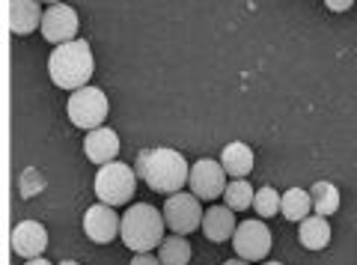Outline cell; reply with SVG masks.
Here are the masks:
<instances>
[{"label":"cell","instance_id":"4fadbf2b","mask_svg":"<svg viewBox=\"0 0 357 265\" xmlns=\"http://www.w3.org/2000/svg\"><path fill=\"white\" fill-rule=\"evenodd\" d=\"M42 15L39 0H9V30L15 36H30L36 27H42Z\"/></svg>","mask_w":357,"mask_h":265},{"label":"cell","instance_id":"ac0fdd59","mask_svg":"<svg viewBox=\"0 0 357 265\" xmlns=\"http://www.w3.org/2000/svg\"><path fill=\"white\" fill-rule=\"evenodd\" d=\"M310 197H312V212L321 218H331L340 209V188L331 182H312Z\"/></svg>","mask_w":357,"mask_h":265},{"label":"cell","instance_id":"7a4b0ae2","mask_svg":"<svg viewBox=\"0 0 357 265\" xmlns=\"http://www.w3.org/2000/svg\"><path fill=\"white\" fill-rule=\"evenodd\" d=\"M164 229H167L164 212H158V209L149 206V203H137V206H128V212L122 215L119 236L126 241L128 250L149 253L155 248H161Z\"/></svg>","mask_w":357,"mask_h":265},{"label":"cell","instance_id":"8fae6325","mask_svg":"<svg viewBox=\"0 0 357 265\" xmlns=\"http://www.w3.org/2000/svg\"><path fill=\"white\" fill-rule=\"evenodd\" d=\"M48 248V229L39 220H21L13 229V250L24 259H36Z\"/></svg>","mask_w":357,"mask_h":265},{"label":"cell","instance_id":"484cf974","mask_svg":"<svg viewBox=\"0 0 357 265\" xmlns=\"http://www.w3.org/2000/svg\"><path fill=\"white\" fill-rule=\"evenodd\" d=\"M223 265H250V262H248V259H241V257H238V259H227V262H223Z\"/></svg>","mask_w":357,"mask_h":265},{"label":"cell","instance_id":"6da1fadb","mask_svg":"<svg viewBox=\"0 0 357 265\" xmlns=\"http://www.w3.org/2000/svg\"><path fill=\"white\" fill-rule=\"evenodd\" d=\"M96 72V60L93 51L84 39H72L63 45H54L51 57H48V75L60 90H81Z\"/></svg>","mask_w":357,"mask_h":265},{"label":"cell","instance_id":"7402d4cb","mask_svg":"<svg viewBox=\"0 0 357 265\" xmlns=\"http://www.w3.org/2000/svg\"><path fill=\"white\" fill-rule=\"evenodd\" d=\"M325 6L331 9V13H349V9L354 6V0H325Z\"/></svg>","mask_w":357,"mask_h":265},{"label":"cell","instance_id":"e0dca14e","mask_svg":"<svg viewBox=\"0 0 357 265\" xmlns=\"http://www.w3.org/2000/svg\"><path fill=\"white\" fill-rule=\"evenodd\" d=\"M280 215L286 220H304L312 215V197L310 191H304V188H289V191L280 197Z\"/></svg>","mask_w":357,"mask_h":265},{"label":"cell","instance_id":"7c38bea8","mask_svg":"<svg viewBox=\"0 0 357 265\" xmlns=\"http://www.w3.org/2000/svg\"><path fill=\"white\" fill-rule=\"evenodd\" d=\"M84 152H86V158L93 161V164H110V161H116L119 156V137H116V131L114 128H93L89 135L84 137Z\"/></svg>","mask_w":357,"mask_h":265},{"label":"cell","instance_id":"603a6c76","mask_svg":"<svg viewBox=\"0 0 357 265\" xmlns=\"http://www.w3.org/2000/svg\"><path fill=\"white\" fill-rule=\"evenodd\" d=\"M131 265H161V259L152 257V253H137V257L131 259Z\"/></svg>","mask_w":357,"mask_h":265},{"label":"cell","instance_id":"4316f807","mask_svg":"<svg viewBox=\"0 0 357 265\" xmlns=\"http://www.w3.org/2000/svg\"><path fill=\"white\" fill-rule=\"evenodd\" d=\"M60 265H77V262H75V259H63Z\"/></svg>","mask_w":357,"mask_h":265},{"label":"cell","instance_id":"83f0119b","mask_svg":"<svg viewBox=\"0 0 357 265\" xmlns=\"http://www.w3.org/2000/svg\"><path fill=\"white\" fill-rule=\"evenodd\" d=\"M42 3H51L54 6V3H63V0H42Z\"/></svg>","mask_w":357,"mask_h":265},{"label":"cell","instance_id":"d6986e66","mask_svg":"<svg viewBox=\"0 0 357 265\" xmlns=\"http://www.w3.org/2000/svg\"><path fill=\"white\" fill-rule=\"evenodd\" d=\"M158 259L161 265H188L191 262V245H188L185 236H164L161 248H158Z\"/></svg>","mask_w":357,"mask_h":265},{"label":"cell","instance_id":"2e32d148","mask_svg":"<svg viewBox=\"0 0 357 265\" xmlns=\"http://www.w3.org/2000/svg\"><path fill=\"white\" fill-rule=\"evenodd\" d=\"M298 238L301 245H304L307 250H325L331 245V224L328 218H321L312 212L310 218L301 220V229H298Z\"/></svg>","mask_w":357,"mask_h":265},{"label":"cell","instance_id":"d4e9b609","mask_svg":"<svg viewBox=\"0 0 357 265\" xmlns=\"http://www.w3.org/2000/svg\"><path fill=\"white\" fill-rule=\"evenodd\" d=\"M24 265H51V262H48V259H42V257H36V259H27Z\"/></svg>","mask_w":357,"mask_h":265},{"label":"cell","instance_id":"3957f363","mask_svg":"<svg viewBox=\"0 0 357 265\" xmlns=\"http://www.w3.org/2000/svg\"><path fill=\"white\" fill-rule=\"evenodd\" d=\"M191 179V167L182 152L176 149H152L149 161H146V173H143V182H149L152 191L158 194H178Z\"/></svg>","mask_w":357,"mask_h":265},{"label":"cell","instance_id":"9c48e42d","mask_svg":"<svg viewBox=\"0 0 357 265\" xmlns=\"http://www.w3.org/2000/svg\"><path fill=\"white\" fill-rule=\"evenodd\" d=\"M119 227H122V218L114 212V206H107V203L89 206L84 215V233L89 236V241H96V245L114 241L119 236Z\"/></svg>","mask_w":357,"mask_h":265},{"label":"cell","instance_id":"277c9868","mask_svg":"<svg viewBox=\"0 0 357 265\" xmlns=\"http://www.w3.org/2000/svg\"><path fill=\"white\" fill-rule=\"evenodd\" d=\"M137 194V173L122 161L102 164L96 173V197L107 206H126Z\"/></svg>","mask_w":357,"mask_h":265},{"label":"cell","instance_id":"f1b7e54d","mask_svg":"<svg viewBox=\"0 0 357 265\" xmlns=\"http://www.w3.org/2000/svg\"><path fill=\"white\" fill-rule=\"evenodd\" d=\"M265 265H283V262H265Z\"/></svg>","mask_w":357,"mask_h":265},{"label":"cell","instance_id":"9a60e30c","mask_svg":"<svg viewBox=\"0 0 357 265\" xmlns=\"http://www.w3.org/2000/svg\"><path fill=\"white\" fill-rule=\"evenodd\" d=\"M220 164L223 170H227V176H232V179H244L250 170H253V149L248 146V143H227L220 152Z\"/></svg>","mask_w":357,"mask_h":265},{"label":"cell","instance_id":"44dd1931","mask_svg":"<svg viewBox=\"0 0 357 265\" xmlns=\"http://www.w3.org/2000/svg\"><path fill=\"white\" fill-rule=\"evenodd\" d=\"M253 209H256V215L259 218H271L280 212V194L274 191V188H259L253 197Z\"/></svg>","mask_w":357,"mask_h":265},{"label":"cell","instance_id":"5b68a950","mask_svg":"<svg viewBox=\"0 0 357 265\" xmlns=\"http://www.w3.org/2000/svg\"><path fill=\"white\" fill-rule=\"evenodd\" d=\"M66 110H69V119L77 128L93 131V128L105 126V119L110 114V105H107V96L98 90V86H81V90L72 93Z\"/></svg>","mask_w":357,"mask_h":265},{"label":"cell","instance_id":"5bb4252c","mask_svg":"<svg viewBox=\"0 0 357 265\" xmlns=\"http://www.w3.org/2000/svg\"><path fill=\"white\" fill-rule=\"evenodd\" d=\"M203 233L208 241H227L236 236V212L229 206H208L203 215Z\"/></svg>","mask_w":357,"mask_h":265},{"label":"cell","instance_id":"30bf717a","mask_svg":"<svg viewBox=\"0 0 357 265\" xmlns=\"http://www.w3.org/2000/svg\"><path fill=\"white\" fill-rule=\"evenodd\" d=\"M42 36L54 42V45H63V42H72L77 33V13L66 3H54L45 9L42 15Z\"/></svg>","mask_w":357,"mask_h":265},{"label":"cell","instance_id":"cb8c5ba5","mask_svg":"<svg viewBox=\"0 0 357 265\" xmlns=\"http://www.w3.org/2000/svg\"><path fill=\"white\" fill-rule=\"evenodd\" d=\"M149 152H152V149H143L140 156H137V167H134V173H137V176H143V173H146V161H149Z\"/></svg>","mask_w":357,"mask_h":265},{"label":"cell","instance_id":"52a82bcc","mask_svg":"<svg viewBox=\"0 0 357 265\" xmlns=\"http://www.w3.org/2000/svg\"><path fill=\"white\" fill-rule=\"evenodd\" d=\"M232 248H236L241 259L259 262L268 257V250H271V229H268L262 220H244L241 227H236Z\"/></svg>","mask_w":357,"mask_h":265},{"label":"cell","instance_id":"8992f818","mask_svg":"<svg viewBox=\"0 0 357 265\" xmlns=\"http://www.w3.org/2000/svg\"><path fill=\"white\" fill-rule=\"evenodd\" d=\"M203 206H199V197L197 194H170L164 203V220H167V229H173L178 236H188L194 233L197 227H203Z\"/></svg>","mask_w":357,"mask_h":265},{"label":"cell","instance_id":"ffe728a7","mask_svg":"<svg viewBox=\"0 0 357 265\" xmlns=\"http://www.w3.org/2000/svg\"><path fill=\"white\" fill-rule=\"evenodd\" d=\"M253 185L248 179H232L227 182V191H223V200H227V206L232 209V212H244V209L253 206Z\"/></svg>","mask_w":357,"mask_h":265},{"label":"cell","instance_id":"ba28073f","mask_svg":"<svg viewBox=\"0 0 357 265\" xmlns=\"http://www.w3.org/2000/svg\"><path fill=\"white\" fill-rule=\"evenodd\" d=\"M191 194H197L199 200H218L227 191V170H223L220 161H211V158H203L197 161L191 167Z\"/></svg>","mask_w":357,"mask_h":265}]
</instances>
